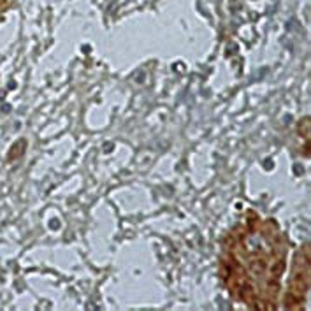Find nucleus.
I'll use <instances>...</instances> for the list:
<instances>
[{"mask_svg": "<svg viewBox=\"0 0 311 311\" xmlns=\"http://www.w3.org/2000/svg\"><path fill=\"white\" fill-rule=\"evenodd\" d=\"M308 123H309L308 118H304V120L299 123V134H301L302 137H306V139H308Z\"/></svg>", "mask_w": 311, "mask_h": 311, "instance_id": "3", "label": "nucleus"}, {"mask_svg": "<svg viewBox=\"0 0 311 311\" xmlns=\"http://www.w3.org/2000/svg\"><path fill=\"white\" fill-rule=\"evenodd\" d=\"M283 267H285L283 260H276V262H274L273 266L269 267V274H271L273 278H280L281 273H283Z\"/></svg>", "mask_w": 311, "mask_h": 311, "instance_id": "1", "label": "nucleus"}, {"mask_svg": "<svg viewBox=\"0 0 311 311\" xmlns=\"http://www.w3.org/2000/svg\"><path fill=\"white\" fill-rule=\"evenodd\" d=\"M267 285H269V288H271V290H273V292H278V288H280V283H278V278H273V276H271V280H269V283H267Z\"/></svg>", "mask_w": 311, "mask_h": 311, "instance_id": "4", "label": "nucleus"}, {"mask_svg": "<svg viewBox=\"0 0 311 311\" xmlns=\"http://www.w3.org/2000/svg\"><path fill=\"white\" fill-rule=\"evenodd\" d=\"M252 269H253V273H255V274H262L264 269H266V262H264L262 259H260V260H253V262H252Z\"/></svg>", "mask_w": 311, "mask_h": 311, "instance_id": "2", "label": "nucleus"}, {"mask_svg": "<svg viewBox=\"0 0 311 311\" xmlns=\"http://www.w3.org/2000/svg\"><path fill=\"white\" fill-rule=\"evenodd\" d=\"M0 4H4V0H0Z\"/></svg>", "mask_w": 311, "mask_h": 311, "instance_id": "5", "label": "nucleus"}]
</instances>
